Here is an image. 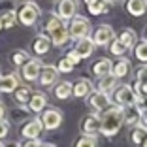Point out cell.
<instances>
[{
    "label": "cell",
    "instance_id": "cell-23",
    "mask_svg": "<svg viewBox=\"0 0 147 147\" xmlns=\"http://www.w3.org/2000/svg\"><path fill=\"white\" fill-rule=\"evenodd\" d=\"M125 111V123L126 125H138L140 123V109L138 106H128V108H123Z\"/></svg>",
    "mask_w": 147,
    "mask_h": 147
},
{
    "label": "cell",
    "instance_id": "cell-12",
    "mask_svg": "<svg viewBox=\"0 0 147 147\" xmlns=\"http://www.w3.org/2000/svg\"><path fill=\"white\" fill-rule=\"evenodd\" d=\"M38 79H40V85L42 87H51L59 79V72H57L55 66H42V72H40Z\"/></svg>",
    "mask_w": 147,
    "mask_h": 147
},
{
    "label": "cell",
    "instance_id": "cell-46",
    "mask_svg": "<svg viewBox=\"0 0 147 147\" xmlns=\"http://www.w3.org/2000/svg\"><path fill=\"white\" fill-rule=\"evenodd\" d=\"M145 42H147V30H145Z\"/></svg>",
    "mask_w": 147,
    "mask_h": 147
},
{
    "label": "cell",
    "instance_id": "cell-10",
    "mask_svg": "<svg viewBox=\"0 0 147 147\" xmlns=\"http://www.w3.org/2000/svg\"><path fill=\"white\" fill-rule=\"evenodd\" d=\"M83 132L85 136H91V138H96V134L100 132V115L98 113H89V115L83 119Z\"/></svg>",
    "mask_w": 147,
    "mask_h": 147
},
{
    "label": "cell",
    "instance_id": "cell-41",
    "mask_svg": "<svg viewBox=\"0 0 147 147\" xmlns=\"http://www.w3.org/2000/svg\"><path fill=\"white\" fill-rule=\"evenodd\" d=\"M42 147H57V145H53V143H42Z\"/></svg>",
    "mask_w": 147,
    "mask_h": 147
},
{
    "label": "cell",
    "instance_id": "cell-30",
    "mask_svg": "<svg viewBox=\"0 0 147 147\" xmlns=\"http://www.w3.org/2000/svg\"><path fill=\"white\" fill-rule=\"evenodd\" d=\"M109 51H111V55L123 57V55H125L126 51H128V49H126V47H125V45H123V43L119 42V40H117V38H113L111 42H109Z\"/></svg>",
    "mask_w": 147,
    "mask_h": 147
},
{
    "label": "cell",
    "instance_id": "cell-18",
    "mask_svg": "<svg viewBox=\"0 0 147 147\" xmlns=\"http://www.w3.org/2000/svg\"><path fill=\"white\" fill-rule=\"evenodd\" d=\"M113 70V64L109 59H100L98 62H94L92 64V72H94L96 78H106V76H109Z\"/></svg>",
    "mask_w": 147,
    "mask_h": 147
},
{
    "label": "cell",
    "instance_id": "cell-26",
    "mask_svg": "<svg viewBox=\"0 0 147 147\" xmlns=\"http://www.w3.org/2000/svg\"><path fill=\"white\" fill-rule=\"evenodd\" d=\"M108 2L106 0H94V2H91V4H87V9H89V13L91 15H102V13L108 11Z\"/></svg>",
    "mask_w": 147,
    "mask_h": 147
},
{
    "label": "cell",
    "instance_id": "cell-14",
    "mask_svg": "<svg viewBox=\"0 0 147 147\" xmlns=\"http://www.w3.org/2000/svg\"><path fill=\"white\" fill-rule=\"evenodd\" d=\"M26 104H28L30 111L40 113V111H43V109H45V106H47V96L43 94V92H32Z\"/></svg>",
    "mask_w": 147,
    "mask_h": 147
},
{
    "label": "cell",
    "instance_id": "cell-6",
    "mask_svg": "<svg viewBox=\"0 0 147 147\" xmlns=\"http://www.w3.org/2000/svg\"><path fill=\"white\" fill-rule=\"evenodd\" d=\"M115 102L117 106H121V108H128V106H136V94L134 91H132V87L130 85H121V87H117V91H115Z\"/></svg>",
    "mask_w": 147,
    "mask_h": 147
},
{
    "label": "cell",
    "instance_id": "cell-21",
    "mask_svg": "<svg viewBox=\"0 0 147 147\" xmlns=\"http://www.w3.org/2000/svg\"><path fill=\"white\" fill-rule=\"evenodd\" d=\"M32 49H34L36 55H45V53H47L49 49H51V42H49L47 36L40 34L38 38L34 40V43H32Z\"/></svg>",
    "mask_w": 147,
    "mask_h": 147
},
{
    "label": "cell",
    "instance_id": "cell-49",
    "mask_svg": "<svg viewBox=\"0 0 147 147\" xmlns=\"http://www.w3.org/2000/svg\"><path fill=\"white\" fill-rule=\"evenodd\" d=\"M23 2H26V0H23Z\"/></svg>",
    "mask_w": 147,
    "mask_h": 147
},
{
    "label": "cell",
    "instance_id": "cell-43",
    "mask_svg": "<svg viewBox=\"0 0 147 147\" xmlns=\"http://www.w3.org/2000/svg\"><path fill=\"white\" fill-rule=\"evenodd\" d=\"M106 2H108V4H111V2H119V0H106Z\"/></svg>",
    "mask_w": 147,
    "mask_h": 147
},
{
    "label": "cell",
    "instance_id": "cell-32",
    "mask_svg": "<svg viewBox=\"0 0 147 147\" xmlns=\"http://www.w3.org/2000/svg\"><path fill=\"white\" fill-rule=\"evenodd\" d=\"M0 21H2V28H11L15 25V21H17V15H15V11H6L0 17Z\"/></svg>",
    "mask_w": 147,
    "mask_h": 147
},
{
    "label": "cell",
    "instance_id": "cell-38",
    "mask_svg": "<svg viewBox=\"0 0 147 147\" xmlns=\"http://www.w3.org/2000/svg\"><path fill=\"white\" fill-rule=\"evenodd\" d=\"M140 123H142L143 126H147V108L140 109Z\"/></svg>",
    "mask_w": 147,
    "mask_h": 147
},
{
    "label": "cell",
    "instance_id": "cell-27",
    "mask_svg": "<svg viewBox=\"0 0 147 147\" xmlns=\"http://www.w3.org/2000/svg\"><path fill=\"white\" fill-rule=\"evenodd\" d=\"M28 61H30V55H28L26 51H23V49H17V51L11 53V62L15 66H23V64H26Z\"/></svg>",
    "mask_w": 147,
    "mask_h": 147
},
{
    "label": "cell",
    "instance_id": "cell-34",
    "mask_svg": "<svg viewBox=\"0 0 147 147\" xmlns=\"http://www.w3.org/2000/svg\"><path fill=\"white\" fill-rule=\"evenodd\" d=\"M136 83H140L142 87L147 89V64H143L142 68H138V72H136Z\"/></svg>",
    "mask_w": 147,
    "mask_h": 147
},
{
    "label": "cell",
    "instance_id": "cell-24",
    "mask_svg": "<svg viewBox=\"0 0 147 147\" xmlns=\"http://www.w3.org/2000/svg\"><path fill=\"white\" fill-rule=\"evenodd\" d=\"M115 87H117V78H113L111 74L106 76V78H100V81H98V91L106 92V94H109V91H113Z\"/></svg>",
    "mask_w": 147,
    "mask_h": 147
},
{
    "label": "cell",
    "instance_id": "cell-36",
    "mask_svg": "<svg viewBox=\"0 0 147 147\" xmlns=\"http://www.w3.org/2000/svg\"><path fill=\"white\" fill-rule=\"evenodd\" d=\"M66 59H68V61L72 62L74 66H76V64H79V62H81V57H79L78 53L74 51V49H72V51H68V53H66Z\"/></svg>",
    "mask_w": 147,
    "mask_h": 147
},
{
    "label": "cell",
    "instance_id": "cell-16",
    "mask_svg": "<svg viewBox=\"0 0 147 147\" xmlns=\"http://www.w3.org/2000/svg\"><path fill=\"white\" fill-rule=\"evenodd\" d=\"M74 51L78 53L81 59H89V57L92 55V51H94V43H92L91 38H83L76 43V49H74Z\"/></svg>",
    "mask_w": 147,
    "mask_h": 147
},
{
    "label": "cell",
    "instance_id": "cell-37",
    "mask_svg": "<svg viewBox=\"0 0 147 147\" xmlns=\"http://www.w3.org/2000/svg\"><path fill=\"white\" fill-rule=\"evenodd\" d=\"M8 132H9V123H6V121H0V142L8 136Z\"/></svg>",
    "mask_w": 147,
    "mask_h": 147
},
{
    "label": "cell",
    "instance_id": "cell-5",
    "mask_svg": "<svg viewBox=\"0 0 147 147\" xmlns=\"http://www.w3.org/2000/svg\"><path fill=\"white\" fill-rule=\"evenodd\" d=\"M78 0H59L57 6V17L61 21H72L78 15Z\"/></svg>",
    "mask_w": 147,
    "mask_h": 147
},
{
    "label": "cell",
    "instance_id": "cell-8",
    "mask_svg": "<svg viewBox=\"0 0 147 147\" xmlns=\"http://www.w3.org/2000/svg\"><path fill=\"white\" fill-rule=\"evenodd\" d=\"M113 38H117V36H115L111 26L109 25H100L94 30V34H92L91 40H92V43H94V47H96V45H108Z\"/></svg>",
    "mask_w": 147,
    "mask_h": 147
},
{
    "label": "cell",
    "instance_id": "cell-35",
    "mask_svg": "<svg viewBox=\"0 0 147 147\" xmlns=\"http://www.w3.org/2000/svg\"><path fill=\"white\" fill-rule=\"evenodd\" d=\"M76 147H96V138H91V136H83V138L78 140Z\"/></svg>",
    "mask_w": 147,
    "mask_h": 147
},
{
    "label": "cell",
    "instance_id": "cell-22",
    "mask_svg": "<svg viewBox=\"0 0 147 147\" xmlns=\"http://www.w3.org/2000/svg\"><path fill=\"white\" fill-rule=\"evenodd\" d=\"M130 68H132V66H130V62H128V59H121V61L117 62L115 66H113V70H111V76L113 78H125V76H128L130 74Z\"/></svg>",
    "mask_w": 147,
    "mask_h": 147
},
{
    "label": "cell",
    "instance_id": "cell-50",
    "mask_svg": "<svg viewBox=\"0 0 147 147\" xmlns=\"http://www.w3.org/2000/svg\"><path fill=\"white\" fill-rule=\"evenodd\" d=\"M53 2H55V0H53Z\"/></svg>",
    "mask_w": 147,
    "mask_h": 147
},
{
    "label": "cell",
    "instance_id": "cell-15",
    "mask_svg": "<svg viewBox=\"0 0 147 147\" xmlns=\"http://www.w3.org/2000/svg\"><path fill=\"white\" fill-rule=\"evenodd\" d=\"M19 87V78L15 74L0 76V92H13Z\"/></svg>",
    "mask_w": 147,
    "mask_h": 147
},
{
    "label": "cell",
    "instance_id": "cell-33",
    "mask_svg": "<svg viewBox=\"0 0 147 147\" xmlns=\"http://www.w3.org/2000/svg\"><path fill=\"white\" fill-rule=\"evenodd\" d=\"M55 68H57V72H59V74H70V72H72V68H74V64L64 57V59L59 61V64H57Z\"/></svg>",
    "mask_w": 147,
    "mask_h": 147
},
{
    "label": "cell",
    "instance_id": "cell-11",
    "mask_svg": "<svg viewBox=\"0 0 147 147\" xmlns=\"http://www.w3.org/2000/svg\"><path fill=\"white\" fill-rule=\"evenodd\" d=\"M89 104H91L92 108L96 109V111H106V109L111 108V96L106 94V92L96 91L94 94H91V98H89Z\"/></svg>",
    "mask_w": 147,
    "mask_h": 147
},
{
    "label": "cell",
    "instance_id": "cell-31",
    "mask_svg": "<svg viewBox=\"0 0 147 147\" xmlns=\"http://www.w3.org/2000/svg\"><path fill=\"white\" fill-rule=\"evenodd\" d=\"M143 138H147V126H143L142 123H138L136 130L132 132V142L134 143H142Z\"/></svg>",
    "mask_w": 147,
    "mask_h": 147
},
{
    "label": "cell",
    "instance_id": "cell-29",
    "mask_svg": "<svg viewBox=\"0 0 147 147\" xmlns=\"http://www.w3.org/2000/svg\"><path fill=\"white\" fill-rule=\"evenodd\" d=\"M30 94H32V91L28 87H17L15 89V100H17L19 104H26L28 98H30Z\"/></svg>",
    "mask_w": 147,
    "mask_h": 147
},
{
    "label": "cell",
    "instance_id": "cell-4",
    "mask_svg": "<svg viewBox=\"0 0 147 147\" xmlns=\"http://www.w3.org/2000/svg\"><path fill=\"white\" fill-rule=\"evenodd\" d=\"M40 17V8L36 2H32V0H26L25 4L21 6V9L17 11V19L21 25L25 26H32L36 21H38Z\"/></svg>",
    "mask_w": 147,
    "mask_h": 147
},
{
    "label": "cell",
    "instance_id": "cell-39",
    "mask_svg": "<svg viewBox=\"0 0 147 147\" xmlns=\"http://www.w3.org/2000/svg\"><path fill=\"white\" fill-rule=\"evenodd\" d=\"M23 147H42V142H40V138H36V140H28V142H26Z\"/></svg>",
    "mask_w": 147,
    "mask_h": 147
},
{
    "label": "cell",
    "instance_id": "cell-17",
    "mask_svg": "<svg viewBox=\"0 0 147 147\" xmlns=\"http://www.w3.org/2000/svg\"><path fill=\"white\" fill-rule=\"evenodd\" d=\"M92 91V83L89 81V79H79L76 85L72 87V94L76 96V98H85V96H89Z\"/></svg>",
    "mask_w": 147,
    "mask_h": 147
},
{
    "label": "cell",
    "instance_id": "cell-3",
    "mask_svg": "<svg viewBox=\"0 0 147 147\" xmlns=\"http://www.w3.org/2000/svg\"><path fill=\"white\" fill-rule=\"evenodd\" d=\"M91 34V23L87 21L83 15H76V17L70 21L68 26V38L72 40H83V38H89Z\"/></svg>",
    "mask_w": 147,
    "mask_h": 147
},
{
    "label": "cell",
    "instance_id": "cell-40",
    "mask_svg": "<svg viewBox=\"0 0 147 147\" xmlns=\"http://www.w3.org/2000/svg\"><path fill=\"white\" fill-rule=\"evenodd\" d=\"M4 117H6V106H4V102L0 100V121H4Z\"/></svg>",
    "mask_w": 147,
    "mask_h": 147
},
{
    "label": "cell",
    "instance_id": "cell-45",
    "mask_svg": "<svg viewBox=\"0 0 147 147\" xmlns=\"http://www.w3.org/2000/svg\"><path fill=\"white\" fill-rule=\"evenodd\" d=\"M9 147H21V145H19V143H13V145H9Z\"/></svg>",
    "mask_w": 147,
    "mask_h": 147
},
{
    "label": "cell",
    "instance_id": "cell-19",
    "mask_svg": "<svg viewBox=\"0 0 147 147\" xmlns=\"http://www.w3.org/2000/svg\"><path fill=\"white\" fill-rule=\"evenodd\" d=\"M126 11L134 17H140L147 11V0H128L126 2Z\"/></svg>",
    "mask_w": 147,
    "mask_h": 147
},
{
    "label": "cell",
    "instance_id": "cell-20",
    "mask_svg": "<svg viewBox=\"0 0 147 147\" xmlns=\"http://www.w3.org/2000/svg\"><path fill=\"white\" fill-rule=\"evenodd\" d=\"M117 40H119V42H121L123 45L128 49V51L134 47L136 43H138V36H136V32H134V30H130V28H125V30L119 34V38H117Z\"/></svg>",
    "mask_w": 147,
    "mask_h": 147
},
{
    "label": "cell",
    "instance_id": "cell-1",
    "mask_svg": "<svg viewBox=\"0 0 147 147\" xmlns=\"http://www.w3.org/2000/svg\"><path fill=\"white\" fill-rule=\"evenodd\" d=\"M125 125V111L121 106H113L100 115V132L104 136H115Z\"/></svg>",
    "mask_w": 147,
    "mask_h": 147
},
{
    "label": "cell",
    "instance_id": "cell-47",
    "mask_svg": "<svg viewBox=\"0 0 147 147\" xmlns=\"http://www.w3.org/2000/svg\"><path fill=\"white\" fill-rule=\"evenodd\" d=\"M0 30H2V21H0Z\"/></svg>",
    "mask_w": 147,
    "mask_h": 147
},
{
    "label": "cell",
    "instance_id": "cell-25",
    "mask_svg": "<svg viewBox=\"0 0 147 147\" xmlns=\"http://www.w3.org/2000/svg\"><path fill=\"white\" fill-rule=\"evenodd\" d=\"M72 83L70 81H61L59 85L55 87V96L59 100H66V98H70L72 96Z\"/></svg>",
    "mask_w": 147,
    "mask_h": 147
},
{
    "label": "cell",
    "instance_id": "cell-2",
    "mask_svg": "<svg viewBox=\"0 0 147 147\" xmlns=\"http://www.w3.org/2000/svg\"><path fill=\"white\" fill-rule=\"evenodd\" d=\"M45 30H47V34H49V42H51L53 45H57V47L64 45L66 40H68V28H66L64 21H61L57 15L49 17L47 25H45Z\"/></svg>",
    "mask_w": 147,
    "mask_h": 147
},
{
    "label": "cell",
    "instance_id": "cell-42",
    "mask_svg": "<svg viewBox=\"0 0 147 147\" xmlns=\"http://www.w3.org/2000/svg\"><path fill=\"white\" fill-rule=\"evenodd\" d=\"M83 2H85V4H91V2H94V0H83Z\"/></svg>",
    "mask_w": 147,
    "mask_h": 147
},
{
    "label": "cell",
    "instance_id": "cell-48",
    "mask_svg": "<svg viewBox=\"0 0 147 147\" xmlns=\"http://www.w3.org/2000/svg\"><path fill=\"white\" fill-rule=\"evenodd\" d=\"M0 147H4V145H2V142H0Z\"/></svg>",
    "mask_w": 147,
    "mask_h": 147
},
{
    "label": "cell",
    "instance_id": "cell-13",
    "mask_svg": "<svg viewBox=\"0 0 147 147\" xmlns=\"http://www.w3.org/2000/svg\"><path fill=\"white\" fill-rule=\"evenodd\" d=\"M42 130H43V126H42V123H40V119H32V121H28L23 126L21 134L25 136L26 140H36V138H40Z\"/></svg>",
    "mask_w": 147,
    "mask_h": 147
},
{
    "label": "cell",
    "instance_id": "cell-28",
    "mask_svg": "<svg viewBox=\"0 0 147 147\" xmlns=\"http://www.w3.org/2000/svg\"><path fill=\"white\" fill-rule=\"evenodd\" d=\"M134 55H136V59H138L140 62L147 64V42L145 40H143L142 43H136L134 45Z\"/></svg>",
    "mask_w": 147,
    "mask_h": 147
},
{
    "label": "cell",
    "instance_id": "cell-9",
    "mask_svg": "<svg viewBox=\"0 0 147 147\" xmlns=\"http://www.w3.org/2000/svg\"><path fill=\"white\" fill-rule=\"evenodd\" d=\"M42 62H40V59H30V61L26 62V64L21 66V76L23 79H26V81H36L40 76V72H42Z\"/></svg>",
    "mask_w": 147,
    "mask_h": 147
},
{
    "label": "cell",
    "instance_id": "cell-44",
    "mask_svg": "<svg viewBox=\"0 0 147 147\" xmlns=\"http://www.w3.org/2000/svg\"><path fill=\"white\" fill-rule=\"evenodd\" d=\"M142 143H143V147H147V138H145V140H143V142H142Z\"/></svg>",
    "mask_w": 147,
    "mask_h": 147
},
{
    "label": "cell",
    "instance_id": "cell-7",
    "mask_svg": "<svg viewBox=\"0 0 147 147\" xmlns=\"http://www.w3.org/2000/svg\"><path fill=\"white\" fill-rule=\"evenodd\" d=\"M40 123H42V126L45 130H55L62 123V113L55 108H47V109H43V115L40 117Z\"/></svg>",
    "mask_w": 147,
    "mask_h": 147
}]
</instances>
